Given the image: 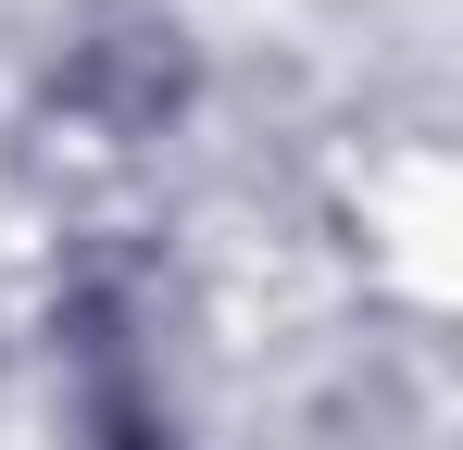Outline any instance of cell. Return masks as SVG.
<instances>
[{
	"instance_id": "obj_1",
	"label": "cell",
	"mask_w": 463,
	"mask_h": 450,
	"mask_svg": "<svg viewBox=\"0 0 463 450\" xmlns=\"http://www.w3.org/2000/svg\"><path fill=\"white\" fill-rule=\"evenodd\" d=\"M188 100H201V51H188L175 13H100L88 38H63V63H51V113L88 126V138H113V150L163 138Z\"/></svg>"
},
{
	"instance_id": "obj_2",
	"label": "cell",
	"mask_w": 463,
	"mask_h": 450,
	"mask_svg": "<svg viewBox=\"0 0 463 450\" xmlns=\"http://www.w3.org/2000/svg\"><path fill=\"white\" fill-rule=\"evenodd\" d=\"M76 450H188L151 363H76Z\"/></svg>"
}]
</instances>
